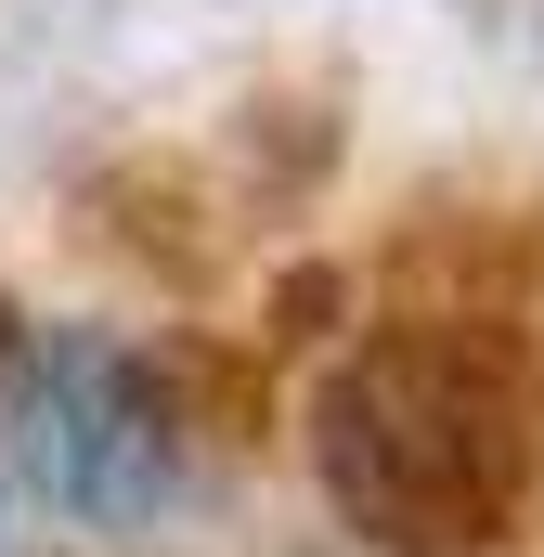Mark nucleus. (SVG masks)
Masks as SVG:
<instances>
[{
    "mask_svg": "<svg viewBox=\"0 0 544 557\" xmlns=\"http://www.w3.org/2000/svg\"><path fill=\"white\" fill-rule=\"evenodd\" d=\"M13 454L26 480L91 519V532H131L169 506L182 480V428H169V389L143 376L131 337H91V324H52L13 350Z\"/></svg>",
    "mask_w": 544,
    "mask_h": 557,
    "instance_id": "f03ea898",
    "label": "nucleus"
},
{
    "mask_svg": "<svg viewBox=\"0 0 544 557\" xmlns=\"http://www.w3.org/2000/svg\"><path fill=\"white\" fill-rule=\"evenodd\" d=\"M532 480V376L493 337L403 324L337 363L324 389V493L390 557H480L506 545Z\"/></svg>",
    "mask_w": 544,
    "mask_h": 557,
    "instance_id": "f257e3e1",
    "label": "nucleus"
}]
</instances>
